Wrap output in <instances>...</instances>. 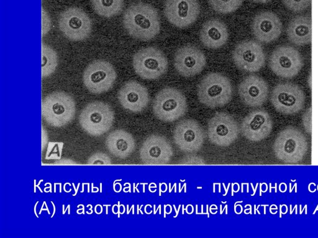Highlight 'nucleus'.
<instances>
[{"mask_svg": "<svg viewBox=\"0 0 318 238\" xmlns=\"http://www.w3.org/2000/svg\"><path fill=\"white\" fill-rule=\"evenodd\" d=\"M123 23L131 36L144 41L152 40L161 31L158 11L147 3H137L130 5L124 12Z\"/></svg>", "mask_w": 318, "mask_h": 238, "instance_id": "nucleus-1", "label": "nucleus"}, {"mask_svg": "<svg viewBox=\"0 0 318 238\" xmlns=\"http://www.w3.org/2000/svg\"><path fill=\"white\" fill-rule=\"evenodd\" d=\"M232 86L229 79L220 73L206 75L198 87L200 101L209 108L224 107L232 97Z\"/></svg>", "mask_w": 318, "mask_h": 238, "instance_id": "nucleus-2", "label": "nucleus"}, {"mask_svg": "<svg viewBox=\"0 0 318 238\" xmlns=\"http://www.w3.org/2000/svg\"><path fill=\"white\" fill-rule=\"evenodd\" d=\"M308 141L302 132L288 126L278 134L273 144L274 153L280 161L296 164L303 160L308 151Z\"/></svg>", "mask_w": 318, "mask_h": 238, "instance_id": "nucleus-3", "label": "nucleus"}, {"mask_svg": "<svg viewBox=\"0 0 318 238\" xmlns=\"http://www.w3.org/2000/svg\"><path fill=\"white\" fill-rule=\"evenodd\" d=\"M76 113L73 98L63 91H55L42 101V114L50 126L60 127L72 121Z\"/></svg>", "mask_w": 318, "mask_h": 238, "instance_id": "nucleus-4", "label": "nucleus"}, {"mask_svg": "<svg viewBox=\"0 0 318 238\" xmlns=\"http://www.w3.org/2000/svg\"><path fill=\"white\" fill-rule=\"evenodd\" d=\"M114 120L110 106L102 101L88 104L79 116V123L83 129L91 136H99L111 127Z\"/></svg>", "mask_w": 318, "mask_h": 238, "instance_id": "nucleus-5", "label": "nucleus"}, {"mask_svg": "<svg viewBox=\"0 0 318 238\" xmlns=\"http://www.w3.org/2000/svg\"><path fill=\"white\" fill-rule=\"evenodd\" d=\"M187 110V102L180 91L166 87L159 91L153 102L155 116L161 121L173 122L182 117Z\"/></svg>", "mask_w": 318, "mask_h": 238, "instance_id": "nucleus-6", "label": "nucleus"}, {"mask_svg": "<svg viewBox=\"0 0 318 238\" xmlns=\"http://www.w3.org/2000/svg\"><path fill=\"white\" fill-rule=\"evenodd\" d=\"M132 64L136 73L145 80H157L164 75L168 63L164 53L153 47L143 48L133 57Z\"/></svg>", "mask_w": 318, "mask_h": 238, "instance_id": "nucleus-7", "label": "nucleus"}, {"mask_svg": "<svg viewBox=\"0 0 318 238\" xmlns=\"http://www.w3.org/2000/svg\"><path fill=\"white\" fill-rule=\"evenodd\" d=\"M270 101L277 111L284 114H293L304 108L305 95L297 85L280 83L272 90Z\"/></svg>", "mask_w": 318, "mask_h": 238, "instance_id": "nucleus-8", "label": "nucleus"}, {"mask_svg": "<svg viewBox=\"0 0 318 238\" xmlns=\"http://www.w3.org/2000/svg\"><path fill=\"white\" fill-rule=\"evenodd\" d=\"M116 79V72L113 66L103 60L90 63L83 75L86 88L92 93L100 94L110 90Z\"/></svg>", "mask_w": 318, "mask_h": 238, "instance_id": "nucleus-9", "label": "nucleus"}, {"mask_svg": "<svg viewBox=\"0 0 318 238\" xmlns=\"http://www.w3.org/2000/svg\"><path fill=\"white\" fill-rule=\"evenodd\" d=\"M59 26L65 36L73 41L85 40L90 36L92 29L88 16L76 7L69 8L60 13Z\"/></svg>", "mask_w": 318, "mask_h": 238, "instance_id": "nucleus-10", "label": "nucleus"}, {"mask_svg": "<svg viewBox=\"0 0 318 238\" xmlns=\"http://www.w3.org/2000/svg\"><path fill=\"white\" fill-rule=\"evenodd\" d=\"M303 65L300 53L289 46L276 48L269 58V67L277 76L291 78L296 76Z\"/></svg>", "mask_w": 318, "mask_h": 238, "instance_id": "nucleus-11", "label": "nucleus"}, {"mask_svg": "<svg viewBox=\"0 0 318 238\" xmlns=\"http://www.w3.org/2000/svg\"><path fill=\"white\" fill-rule=\"evenodd\" d=\"M238 134L239 128L237 121L228 113H218L208 122V138L218 146H229L237 139Z\"/></svg>", "mask_w": 318, "mask_h": 238, "instance_id": "nucleus-12", "label": "nucleus"}, {"mask_svg": "<svg viewBox=\"0 0 318 238\" xmlns=\"http://www.w3.org/2000/svg\"><path fill=\"white\" fill-rule=\"evenodd\" d=\"M232 58L237 67L246 72H258L266 63V55L262 46L252 40L238 43L233 51Z\"/></svg>", "mask_w": 318, "mask_h": 238, "instance_id": "nucleus-13", "label": "nucleus"}, {"mask_svg": "<svg viewBox=\"0 0 318 238\" xmlns=\"http://www.w3.org/2000/svg\"><path fill=\"white\" fill-rule=\"evenodd\" d=\"M200 12L198 0H166L164 14L168 21L179 28L193 24Z\"/></svg>", "mask_w": 318, "mask_h": 238, "instance_id": "nucleus-14", "label": "nucleus"}, {"mask_svg": "<svg viewBox=\"0 0 318 238\" xmlns=\"http://www.w3.org/2000/svg\"><path fill=\"white\" fill-rule=\"evenodd\" d=\"M174 140L178 148L185 152L200 151L205 141V132L198 122L184 119L176 125Z\"/></svg>", "mask_w": 318, "mask_h": 238, "instance_id": "nucleus-15", "label": "nucleus"}, {"mask_svg": "<svg viewBox=\"0 0 318 238\" xmlns=\"http://www.w3.org/2000/svg\"><path fill=\"white\" fill-rule=\"evenodd\" d=\"M173 156L170 142L163 136L152 134L143 142L140 149L142 162L147 165H165Z\"/></svg>", "mask_w": 318, "mask_h": 238, "instance_id": "nucleus-16", "label": "nucleus"}, {"mask_svg": "<svg viewBox=\"0 0 318 238\" xmlns=\"http://www.w3.org/2000/svg\"><path fill=\"white\" fill-rule=\"evenodd\" d=\"M206 65V58L198 48L184 46L179 48L174 56V66L181 76L191 77L200 73Z\"/></svg>", "mask_w": 318, "mask_h": 238, "instance_id": "nucleus-17", "label": "nucleus"}, {"mask_svg": "<svg viewBox=\"0 0 318 238\" xmlns=\"http://www.w3.org/2000/svg\"><path fill=\"white\" fill-rule=\"evenodd\" d=\"M273 121L270 114L265 110L252 111L244 119L241 131L247 139L258 142L267 138L271 133Z\"/></svg>", "mask_w": 318, "mask_h": 238, "instance_id": "nucleus-18", "label": "nucleus"}, {"mask_svg": "<svg viewBox=\"0 0 318 238\" xmlns=\"http://www.w3.org/2000/svg\"><path fill=\"white\" fill-rule=\"evenodd\" d=\"M238 91L242 101L248 107H259L266 102L269 86L263 79L251 75L244 78L238 85Z\"/></svg>", "mask_w": 318, "mask_h": 238, "instance_id": "nucleus-19", "label": "nucleus"}, {"mask_svg": "<svg viewBox=\"0 0 318 238\" xmlns=\"http://www.w3.org/2000/svg\"><path fill=\"white\" fill-rule=\"evenodd\" d=\"M252 30L257 40L270 43L279 37L282 32V24L280 18L270 11L258 13L252 22Z\"/></svg>", "mask_w": 318, "mask_h": 238, "instance_id": "nucleus-20", "label": "nucleus"}, {"mask_svg": "<svg viewBox=\"0 0 318 238\" xmlns=\"http://www.w3.org/2000/svg\"><path fill=\"white\" fill-rule=\"evenodd\" d=\"M118 100L122 107L130 111L139 113L147 107L149 95L142 84L130 80L126 82L118 92Z\"/></svg>", "mask_w": 318, "mask_h": 238, "instance_id": "nucleus-21", "label": "nucleus"}, {"mask_svg": "<svg viewBox=\"0 0 318 238\" xmlns=\"http://www.w3.org/2000/svg\"><path fill=\"white\" fill-rule=\"evenodd\" d=\"M200 37L201 42L206 47L212 49H219L228 41V28L221 21L212 19L203 24Z\"/></svg>", "mask_w": 318, "mask_h": 238, "instance_id": "nucleus-22", "label": "nucleus"}, {"mask_svg": "<svg viewBox=\"0 0 318 238\" xmlns=\"http://www.w3.org/2000/svg\"><path fill=\"white\" fill-rule=\"evenodd\" d=\"M106 145L111 154L121 158L129 156L136 148L133 136L123 129L111 132L106 140Z\"/></svg>", "mask_w": 318, "mask_h": 238, "instance_id": "nucleus-23", "label": "nucleus"}, {"mask_svg": "<svg viewBox=\"0 0 318 238\" xmlns=\"http://www.w3.org/2000/svg\"><path fill=\"white\" fill-rule=\"evenodd\" d=\"M289 41L295 45L302 46L310 44L312 37L311 18L306 16H297L291 19L286 29Z\"/></svg>", "mask_w": 318, "mask_h": 238, "instance_id": "nucleus-24", "label": "nucleus"}, {"mask_svg": "<svg viewBox=\"0 0 318 238\" xmlns=\"http://www.w3.org/2000/svg\"><path fill=\"white\" fill-rule=\"evenodd\" d=\"M124 0H91L92 7L98 15L111 18L121 11Z\"/></svg>", "mask_w": 318, "mask_h": 238, "instance_id": "nucleus-25", "label": "nucleus"}, {"mask_svg": "<svg viewBox=\"0 0 318 238\" xmlns=\"http://www.w3.org/2000/svg\"><path fill=\"white\" fill-rule=\"evenodd\" d=\"M42 76H50L56 71L57 66V55L56 51L47 44L42 45Z\"/></svg>", "mask_w": 318, "mask_h": 238, "instance_id": "nucleus-26", "label": "nucleus"}, {"mask_svg": "<svg viewBox=\"0 0 318 238\" xmlns=\"http://www.w3.org/2000/svg\"><path fill=\"white\" fill-rule=\"evenodd\" d=\"M211 8L221 14H229L235 11L242 4L243 0H208Z\"/></svg>", "mask_w": 318, "mask_h": 238, "instance_id": "nucleus-27", "label": "nucleus"}, {"mask_svg": "<svg viewBox=\"0 0 318 238\" xmlns=\"http://www.w3.org/2000/svg\"><path fill=\"white\" fill-rule=\"evenodd\" d=\"M285 6L294 12H300L306 9L311 5V0H282Z\"/></svg>", "mask_w": 318, "mask_h": 238, "instance_id": "nucleus-28", "label": "nucleus"}, {"mask_svg": "<svg viewBox=\"0 0 318 238\" xmlns=\"http://www.w3.org/2000/svg\"><path fill=\"white\" fill-rule=\"evenodd\" d=\"M110 157L104 153L97 152L91 155L87 161L89 165H110Z\"/></svg>", "mask_w": 318, "mask_h": 238, "instance_id": "nucleus-29", "label": "nucleus"}, {"mask_svg": "<svg viewBox=\"0 0 318 238\" xmlns=\"http://www.w3.org/2000/svg\"><path fill=\"white\" fill-rule=\"evenodd\" d=\"M55 150H52L50 148H48V151L46 155L47 159H54V158H60L61 156L62 149L63 146L62 143H54Z\"/></svg>", "mask_w": 318, "mask_h": 238, "instance_id": "nucleus-30", "label": "nucleus"}, {"mask_svg": "<svg viewBox=\"0 0 318 238\" xmlns=\"http://www.w3.org/2000/svg\"><path fill=\"white\" fill-rule=\"evenodd\" d=\"M180 164L182 165H203L205 161L203 158L199 157L190 156L183 158Z\"/></svg>", "mask_w": 318, "mask_h": 238, "instance_id": "nucleus-31", "label": "nucleus"}, {"mask_svg": "<svg viewBox=\"0 0 318 238\" xmlns=\"http://www.w3.org/2000/svg\"><path fill=\"white\" fill-rule=\"evenodd\" d=\"M42 36L46 35L50 28V19L47 12L42 8Z\"/></svg>", "mask_w": 318, "mask_h": 238, "instance_id": "nucleus-32", "label": "nucleus"}, {"mask_svg": "<svg viewBox=\"0 0 318 238\" xmlns=\"http://www.w3.org/2000/svg\"><path fill=\"white\" fill-rule=\"evenodd\" d=\"M252 1L257 3H267L271 2L272 0H252Z\"/></svg>", "mask_w": 318, "mask_h": 238, "instance_id": "nucleus-33", "label": "nucleus"}]
</instances>
